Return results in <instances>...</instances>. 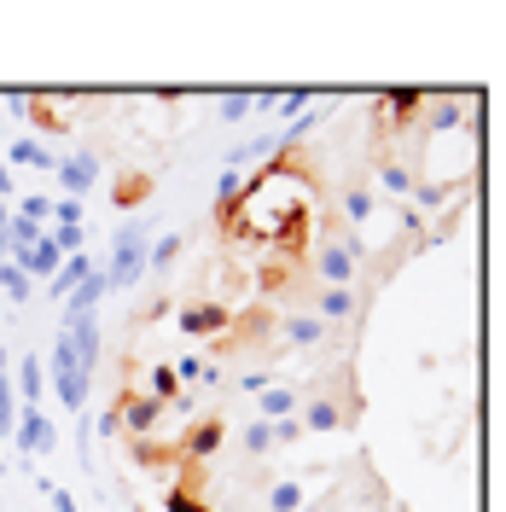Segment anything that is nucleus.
Returning <instances> with one entry per match:
<instances>
[{
  "mask_svg": "<svg viewBox=\"0 0 506 512\" xmlns=\"http://www.w3.org/2000/svg\"><path fill=\"white\" fill-rule=\"evenodd\" d=\"M227 320H233V309H227L222 297H192V303H181V332L187 338H222L227 332Z\"/></svg>",
  "mask_w": 506,
  "mask_h": 512,
  "instance_id": "6e6552de",
  "label": "nucleus"
},
{
  "mask_svg": "<svg viewBox=\"0 0 506 512\" xmlns=\"http://www.w3.org/2000/svg\"><path fill=\"white\" fill-rule=\"evenodd\" d=\"M239 448H245V460H256V454H268V448H274V437H268V425H262V419H251V425H245V437H239Z\"/></svg>",
  "mask_w": 506,
  "mask_h": 512,
  "instance_id": "412c9836",
  "label": "nucleus"
},
{
  "mask_svg": "<svg viewBox=\"0 0 506 512\" xmlns=\"http://www.w3.org/2000/svg\"><path fill=\"white\" fill-rule=\"evenodd\" d=\"M6 187H12V181H6V163H0V192H6Z\"/></svg>",
  "mask_w": 506,
  "mask_h": 512,
  "instance_id": "c756f323",
  "label": "nucleus"
},
{
  "mask_svg": "<svg viewBox=\"0 0 506 512\" xmlns=\"http://www.w3.org/2000/svg\"><path fill=\"white\" fill-rule=\"evenodd\" d=\"M274 332H280V344H291V350H309V344H320V338H326L332 326H320L315 315H285L280 326H274Z\"/></svg>",
  "mask_w": 506,
  "mask_h": 512,
  "instance_id": "9b49d317",
  "label": "nucleus"
},
{
  "mask_svg": "<svg viewBox=\"0 0 506 512\" xmlns=\"http://www.w3.org/2000/svg\"><path fill=\"white\" fill-rule=\"evenodd\" d=\"M268 437H274V448L280 443H297V437H303V419L291 414V419H274V425H268Z\"/></svg>",
  "mask_w": 506,
  "mask_h": 512,
  "instance_id": "b1692460",
  "label": "nucleus"
},
{
  "mask_svg": "<svg viewBox=\"0 0 506 512\" xmlns=\"http://www.w3.org/2000/svg\"><path fill=\"white\" fill-rule=\"evenodd\" d=\"M163 507L169 512H216L210 501H204V466H198V460H181V478H175V489L163 495Z\"/></svg>",
  "mask_w": 506,
  "mask_h": 512,
  "instance_id": "1a4fd4ad",
  "label": "nucleus"
},
{
  "mask_svg": "<svg viewBox=\"0 0 506 512\" xmlns=\"http://www.w3.org/2000/svg\"><path fill=\"white\" fill-rule=\"evenodd\" d=\"M303 408V390H291V384H280V390H262V402H256V414L251 419H262V425H274V419H291Z\"/></svg>",
  "mask_w": 506,
  "mask_h": 512,
  "instance_id": "f8f14e48",
  "label": "nucleus"
},
{
  "mask_svg": "<svg viewBox=\"0 0 506 512\" xmlns=\"http://www.w3.org/2000/svg\"><path fill=\"white\" fill-rule=\"evenodd\" d=\"M0 286L12 291V297H30V280H24V268H18V262H0Z\"/></svg>",
  "mask_w": 506,
  "mask_h": 512,
  "instance_id": "5701e85b",
  "label": "nucleus"
},
{
  "mask_svg": "<svg viewBox=\"0 0 506 512\" xmlns=\"http://www.w3.org/2000/svg\"><path fill=\"white\" fill-rule=\"evenodd\" d=\"M12 431H18V448L24 454H41V448L53 443V425H47L41 408H24V419H12Z\"/></svg>",
  "mask_w": 506,
  "mask_h": 512,
  "instance_id": "ddd939ff",
  "label": "nucleus"
},
{
  "mask_svg": "<svg viewBox=\"0 0 506 512\" xmlns=\"http://www.w3.org/2000/svg\"><path fill=\"white\" fill-rule=\"evenodd\" d=\"M111 419H117V431H128V437H158V425L169 419V408L152 402L146 390H123L117 408H111Z\"/></svg>",
  "mask_w": 506,
  "mask_h": 512,
  "instance_id": "39448f33",
  "label": "nucleus"
},
{
  "mask_svg": "<svg viewBox=\"0 0 506 512\" xmlns=\"http://www.w3.org/2000/svg\"><path fill=\"white\" fill-rule=\"evenodd\" d=\"M379 187L402 198V192H413V169H408V163H390V158H384L379 163Z\"/></svg>",
  "mask_w": 506,
  "mask_h": 512,
  "instance_id": "6ab92c4d",
  "label": "nucleus"
},
{
  "mask_svg": "<svg viewBox=\"0 0 506 512\" xmlns=\"http://www.w3.org/2000/svg\"><path fill=\"white\" fill-rule=\"evenodd\" d=\"M18 268H24V274H53V268H59V251H53V239L30 245V251L18 256Z\"/></svg>",
  "mask_w": 506,
  "mask_h": 512,
  "instance_id": "f3484780",
  "label": "nucleus"
},
{
  "mask_svg": "<svg viewBox=\"0 0 506 512\" xmlns=\"http://www.w3.org/2000/svg\"><path fill=\"white\" fill-rule=\"evenodd\" d=\"M297 414H303V437H309V431H338V425H355V419H361V390H355V367H332V373H326V379L320 384H309V390H303V408H297Z\"/></svg>",
  "mask_w": 506,
  "mask_h": 512,
  "instance_id": "f03ea898",
  "label": "nucleus"
},
{
  "mask_svg": "<svg viewBox=\"0 0 506 512\" xmlns=\"http://www.w3.org/2000/svg\"><path fill=\"white\" fill-rule=\"evenodd\" d=\"M303 507V489H297V483H274V489H268V512H297Z\"/></svg>",
  "mask_w": 506,
  "mask_h": 512,
  "instance_id": "4be33fe9",
  "label": "nucleus"
},
{
  "mask_svg": "<svg viewBox=\"0 0 506 512\" xmlns=\"http://www.w3.org/2000/svg\"><path fill=\"white\" fill-rule=\"evenodd\" d=\"M18 379H24V396H30V408H35V396H41V361H24Z\"/></svg>",
  "mask_w": 506,
  "mask_h": 512,
  "instance_id": "393cba45",
  "label": "nucleus"
},
{
  "mask_svg": "<svg viewBox=\"0 0 506 512\" xmlns=\"http://www.w3.org/2000/svg\"><path fill=\"white\" fill-rule=\"evenodd\" d=\"M344 216H349L355 227L373 216V187H367V181H349V187H344Z\"/></svg>",
  "mask_w": 506,
  "mask_h": 512,
  "instance_id": "dca6fc26",
  "label": "nucleus"
},
{
  "mask_svg": "<svg viewBox=\"0 0 506 512\" xmlns=\"http://www.w3.org/2000/svg\"><path fill=\"white\" fill-rule=\"evenodd\" d=\"M99 367V320L82 315V320H64L59 344H53V390H59V402L76 414L82 402H88V379H94Z\"/></svg>",
  "mask_w": 506,
  "mask_h": 512,
  "instance_id": "f257e3e1",
  "label": "nucleus"
},
{
  "mask_svg": "<svg viewBox=\"0 0 506 512\" xmlns=\"http://www.w3.org/2000/svg\"><path fill=\"white\" fill-rule=\"evenodd\" d=\"M146 192H152V187H146V175H128V187L117 192V198H123V204H140V198H146Z\"/></svg>",
  "mask_w": 506,
  "mask_h": 512,
  "instance_id": "cd10ccee",
  "label": "nucleus"
},
{
  "mask_svg": "<svg viewBox=\"0 0 506 512\" xmlns=\"http://www.w3.org/2000/svg\"><path fill=\"white\" fill-rule=\"evenodd\" d=\"M94 175H99V152H76V158L59 163V181L70 192H88V187H94Z\"/></svg>",
  "mask_w": 506,
  "mask_h": 512,
  "instance_id": "4468645a",
  "label": "nucleus"
},
{
  "mask_svg": "<svg viewBox=\"0 0 506 512\" xmlns=\"http://www.w3.org/2000/svg\"><path fill=\"white\" fill-rule=\"evenodd\" d=\"M6 222H12V216H6V204H0V251H6Z\"/></svg>",
  "mask_w": 506,
  "mask_h": 512,
  "instance_id": "c85d7f7f",
  "label": "nucleus"
},
{
  "mask_svg": "<svg viewBox=\"0 0 506 512\" xmlns=\"http://www.w3.org/2000/svg\"><path fill=\"white\" fill-rule=\"evenodd\" d=\"M146 274V233L140 227H123L117 233V245H111V268H105V286H134Z\"/></svg>",
  "mask_w": 506,
  "mask_h": 512,
  "instance_id": "423d86ee",
  "label": "nucleus"
},
{
  "mask_svg": "<svg viewBox=\"0 0 506 512\" xmlns=\"http://www.w3.org/2000/svg\"><path fill=\"white\" fill-rule=\"evenodd\" d=\"M88 274H94V262H88V256H82V251H70V262H64V274H59V280H53V291H59V297H64V291H76V286H82Z\"/></svg>",
  "mask_w": 506,
  "mask_h": 512,
  "instance_id": "a211bd4d",
  "label": "nucleus"
},
{
  "mask_svg": "<svg viewBox=\"0 0 506 512\" xmlns=\"http://www.w3.org/2000/svg\"><path fill=\"white\" fill-rule=\"evenodd\" d=\"M355 274H361V239H355L344 222H326L320 227L309 280H315V286H355Z\"/></svg>",
  "mask_w": 506,
  "mask_h": 512,
  "instance_id": "7ed1b4c3",
  "label": "nucleus"
},
{
  "mask_svg": "<svg viewBox=\"0 0 506 512\" xmlns=\"http://www.w3.org/2000/svg\"><path fill=\"white\" fill-rule=\"evenodd\" d=\"M274 326H280V315H274L268 303H251V309H239V315L227 320V332L216 344H222V355L227 350H262V344L274 338Z\"/></svg>",
  "mask_w": 506,
  "mask_h": 512,
  "instance_id": "20e7f679",
  "label": "nucleus"
},
{
  "mask_svg": "<svg viewBox=\"0 0 506 512\" xmlns=\"http://www.w3.org/2000/svg\"><path fill=\"white\" fill-rule=\"evenodd\" d=\"M12 163H47V152H41L35 140H18V146H12Z\"/></svg>",
  "mask_w": 506,
  "mask_h": 512,
  "instance_id": "bb28decb",
  "label": "nucleus"
},
{
  "mask_svg": "<svg viewBox=\"0 0 506 512\" xmlns=\"http://www.w3.org/2000/svg\"><path fill=\"white\" fill-rule=\"evenodd\" d=\"M128 454H134V466H181L175 443H163V437H128Z\"/></svg>",
  "mask_w": 506,
  "mask_h": 512,
  "instance_id": "2eb2a0df",
  "label": "nucleus"
},
{
  "mask_svg": "<svg viewBox=\"0 0 506 512\" xmlns=\"http://www.w3.org/2000/svg\"><path fill=\"white\" fill-rule=\"evenodd\" d=\"M222 437H227V419L222 414H198L187 431L175 437V460H198V466H204V460L222 448Z\"/></svg>",
  "mask_w": 506,
  "mask_h": 512,
  "instance_id": "0eeeda50",
  "label": "nucleus"
},
{
  "mask_svg": "<svg viewBox=\"0 0 506 512\" xmlns=\"http://www.w3.org/2000/svg\"><path fill=\"white\" fill-rule=\"evenodd\" d=\"M251 105H256L251 94H233V99H222V123H239V117H245Z\"/></svg>",
  "mask_w": 506,
  "mask_h": 512,
  "instance_id": "a878e982",
  "label": "nucleus"
},
{
  "mask_svg": "<svg viewBox=\"0 0 506 512\" xmlns=\"http://www.w3.org/2000/svg\"><path fill=\"white\" fill-rule=\"evenodd\" d=\"M146 396H152V402H163L169 414H181V408H192V396L181 390V379H175V367H169V361H158V367H146Z\"/></svg>",
  "mask_w": 506,
  "mask_h": 512,
  "instance_id": "9d476101",
  "label": "nucleus"
},
{
  "mask_svg": "<svg viewBox=\"0 0 506 512\" xmlns=\"http://www.w3.org/2000/svg\"><path fill=\"white\" fill-rule=\"evenodd\" d=\"M24 111H30V123L41 128V134H64V117L47 105V99H24Z\"/></svg>",
  "mask_w": 506,
  "mask_h": 512,
  "instance_id": "aec40b11",
  "label": "nucleus"
}]
</instances>
